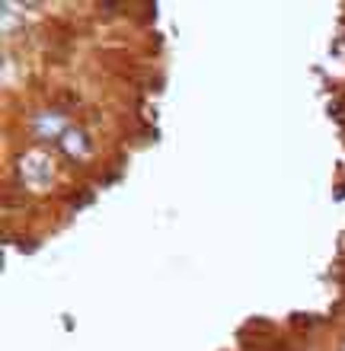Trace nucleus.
I'll return each instance as SVG.
<instances>
[{
	"label": "nucleus",
	"instance_id": "obj_1",
	"mask_svg": "<svg viewBox=\"0 0 345 351\" xmlns=\"http://www.w3.org/2000/svg\"><path fill=\"white\" fill-rule=\"evenodd\" d=\"M64 131H67V119L64 115H61V112H51V115H48V112H38L36 115V121H32V134H36V138H64Z\"/></svg>",
	"mask_w": 345,
	"mask_h": 351
},
{
	"label": "nucleus",
	"instance_id": "obj_2",
	"mask_svg": "<svg viewBox=\"0 0 345 351\" xmlns=\"http://www.w3.org/2000/svg\"><path fill=\"white\" fill-rule=\"evenodd\" d=\"M61 150H64L67 157H84L86 150H90V138L80 128H67L64 138H61Z\"/></svg>",
	"mask_w": 345,
	"mask_h": 351
}]
</instances>
